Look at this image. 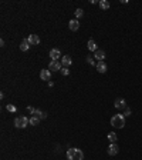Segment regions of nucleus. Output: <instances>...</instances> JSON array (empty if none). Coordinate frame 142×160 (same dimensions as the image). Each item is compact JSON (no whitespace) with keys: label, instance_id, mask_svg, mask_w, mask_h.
<instances>
[{"label":"nucleus","instance_id":"1","mask_svg":"<svg viewBox=\"0 0 142 160\" xmlns=\"http://www.w3.org/2000/svg\"><path fill=\"white\" fill-rule=\"evenodd\" d=\"M67 159L68 160H82L84 159V153L81 149L77 147H71L67 150Z\"/></svg>","mask_w":142,"mask_h":160},{"label":"nucleus","instance_id":"2","mask_svg":"<svg viewBox=\"0 0 142 160\" xmlns=\"http://www.w3.org/2000/svg\"><path fill=\"white\" fill-rule=\"evenodd\" d=\"M111 126L117 129H122L125 126V116L124 115H114L111 117Z\"/></svg>","mask_w":142,"mask_h":160},{"label":"nucleus","instance_id":"3","mask_svg":"<svg viewBox=\"0 0 142 160\" xmlns=\"http://www.w3.org/2000/svg\"><path fill=\"white\" fill-rule=\"evenodd\" d=\"M30 124V119L26 117V116H20V117H16L14 119V126L19 127V129H24Z\"/></svg>","mask_w":142,"mask_h":160},{"label":"nucleus","instance_id":"4","mask_svg":"<svg viewBox=\"0 0 142 160\" xmlns=\"http://www.w3.org/2000/svg\"><path fill=\"white\" fill-rule=\"evenodd\" d=\"M61 69H63V64L58 60H51L50 64H48V70L50 72H57V70H61Z\"/></svg>","mask_w":142,"mask_h":160},{"label":"nucleus","instance_id":"5","mask_svg":"<svg viewBox=\"0 0 142 160\" xmlns=\"http://www.w3.org/2000/svg\"><path fill=\"white\" fill-rule=\"evenodd\" d=\"M107 152H108L109 156H115V155H118V152H119V146H118L117 143H109Z\"/></svg>","mask_w":142,"mask_h":160},{"label":"nucleus","instance_id":"6","mask_svg":"<svg viewBox=\"0 0 142 160\" xmlns=\"http://www.w3.org/2000/svg\"><path fill=\"white\" fill-rule=\"evenodd\" d=\"M94 59L98 60V62H104V59H105V52L101 50V49H98V50L95 52V54H94Z\"/></svg>","mask_w":142,"mask_h":160},{"label":"nucleus","instance_id":"7","mask_svg":"<svg viewBox=\"0 0 142 160\" xmlns=\"http://www.w3.org/2000/svg\"><path fill=\"white\" fill-rule=\"evenodd\" d=\"M50 57H51V60H58L61 57V52L58 49H53V50H50Z\"/></svg>","mask_w":142,"mask_h":160},{"label":"nucleus","instance_id":"8","mask_svg":"<svg viewBox=\"0 0 142 160\" xmlns=\"http://www.w3.org/2000/svg\"><path fill=\"white\" fill-rule=\"evenodd\" d=\"M68 27H70V30H72V32H77V30L80 29V23H78V20H77V19L70 20V22H68Z\"/></svg>","mask_w":142,"mask_h":160},{"label":"nucleus","instance_id":"9","mask_svg":"<svg viewBox=\"0 0 142 160\" xmlns=\"http://www.w3.org/2000/svg\"><path fill=\"white\" fill-rule=\"evenodd\" d=\"M40 77H41V80H50L51 79V72L48 69H44L40 72Z\"/></svg>","mask_w":142,"mask_h":160},{"label":"nucleus","instance_id":"10","mask_svg":"<svg viewBox=\"0 0 142 160\" xmlns=\"http://www.w3.org/2000/svg\"><path fill=\"white\" fill-rule=\"evenodd\" d=\"M71 63H72L71 56L66 54V56H63V57H61V64H63L64 67H68V66H71Z\"/></svg>","mask_w":142,"mask_h":160},{"label":"nucleus","instance_id":"11","mask_svg":"<svg viewBox=\"0 0 142 160\" xmlns=\"http://www.w3.org/2000/svg\"><path fill=\"white\" fill-rule=\"evenodd\" d=\"M115 109H118V110H121V109H124L125 106H127V103H125V100L124 99H117L115 100Z\"/></svg>","mask_w":142,"mask_h":160},{"label":"nucleus","instance_id":"12","mask_svg":"<svg viewBox=\"0 0 142 160\" xmlns=\"http://www.w3.org/2000/svg\"><path fill=\"white\" fill-rule=\"evenodd\" d=\"M95 67H97V70H98L100 73H105V72H107V69H108V66H107V64L104 63V62H98Z\"/></svg>","mask_w":142,"mask_h":160},{"label":"nucleus","instance_id":"13","mask_svg":"<svg viewBox=\"0 0 142 160\" xmlns=\"http://www.w3.org/2000/svg\"><path fill=\"white\" fill-rule=\"evenodd\" d=\"M27 40H29L30 46H31V44H38V43H40V37H38L37 35H30V36L27 37Z\"/></svg>","mask_w":142,"mask_h":160},{"label":"nucleus","instance_id":"14","mask_svg":"<svg viewBox=\"0 0 142 160\" xmlns=\"http://www.w3.org/2000/svg\"><path fill=\"white\" fill-rule=\"evenodd\" d=\"M87 47H88V50H91V52H97L98 49H97V43L94 41V40L91 39V40H88V43H87Z\"/></svg>","mask_w":142,"mask_h":160},{"label":"nucleus","instance_id":"15","mask_svg":"<svg viewBox=\"0 0 142 160\" xmlns=\"http://www.w3.org/2000/svg\"><path fill=\"white\" fill-rule=\"evenodd\" d=\"M29 49H30V43H29L27 39H24L21 41V44H20V50H21V52H27Z\"/></svg>","mask_w":142,"mask_h":160},{"label":"nucleus","instance_id":"16","mask_svg":"<svg viewBox=\"0 0 142 160\" xmlns=\"http://www.w3.org/2000/svg\"><path fill=\"white\" fill-rule=\"evenodd\" d=\"M108 140H109V143H115L117 142V139H118V136H117V133H114V132H111V133H108Z\"/></svg>","mask_w":142,"mask_h":160},{"label":"nucleus","instance_id":"17","mask_svg":"<svg viewBox=\"0 0 142 160\" xmlns=\"http://www.w3.org/2000/svg\"><path fill=\"white\" fill-rule=\"evenodd\" d=\"M34 116H36V117H38L40 120H43V119H46V117H47V113H43L41 110H37V109H36Z\"/></svg>","mask_w":142,"mask_h":160},{"label":"nucleus","instance_id":"18","mask_svg":"<svg viewBox=\"0 0 142 160\" xmlns=\"http://www.w3.org/2000/svg\"><path fill=\"white\" fill-rule=\"evenodd\" d=\"M100 7L102 10H107V9H109V3L107 0H100Z\"/></svg>","mask_w":142,"mask_h":160},{"label":"nucleus","instance_id":"19","mask_svg":"<svg viewBox=\"0 0 142 160\" xmlns=\"http://www.w3.org/2000/svg\"><path fill=\"white\" fill-rule=\"evenodd\" d=\"M38 123H40V119H38V117H36V116H31V117H30V124H31V126H37Z\"/></svg>","mask_w":142,"mask_h":160},{"label":"nucleus","instance_id":"20","mask_svg":"<svg viewBox=\"0 0 142 160\" xmlns=\"http://www.w3.org/2000/svg\"><path fill=\"white\" fill-rule=\"evenodd\" d=\"M74 13H75V17H77V19H78V17H82V16H84V10H82V9H77V10H75Z\"/></svg>","mask_w":142,"mask_h":160},{"label":"nucleus","instance_id":"21","mask_svg":"<svg viewBox=\"0 0 142 160\" xmlns=\"http://www.w3.org/2000/svg\"><path fill=\"white\" fill-rule=\"evenodd\" d=\"M6 109H7L9 112H13V113L17 110V109H16V106H13V104H7V106H6Z\"/></svg>","mask_w":142,"mask_h":160},{"label":"nucleus","instance_id":"22","mask_svg":"<svg viewBox=\"0 0 142 160\" xmlns=\"http://www.w3.org/2000/svg\"><path fill=\"white\" fill-rule=\"evenodd\" d=\"M87 63H88V64H91V66H94V64H95L94 59H92V57H90V56L87 57ZM95 66H97V64H95Z\"/></svg>","mask_w":142,"mask_h":160},{"label":"nucleus","instance_id":"23","mask_svg":"<svg viewBox=\"0 0 142 160\" xmlns=\"http://www.w3.org/2000/svg\"><path fill=\"white\" fill-rule=\"evenodd\" d=\"M61 73H63V76H68V75H70V70H68L67 67H63V69H61Z\"/></svg>","mask_w":142,"mask_h":160},{"label":"nucleus","instance_id":"24","mask_svg":"<svg viewBox=\"0 0 142 160\" xmlns=\"http://www.w3.org/2000/svg\"><path fill=\"white\" fill-rule=\"evenodd\" d=\"M27 110H29L31 115H34V112H36V109H34V107H31V106H29V107H27Z\"/></svg>","mask_w":142,"mask_h":160},{"label":"nucleus","instance_id":"25","mask_svg":"<svg viewBox=\"0 0 142 160\" xmlns=\"http://www.w3.org/2000/svg\"><path fill=\"white\" fill-rule=\"evenodd\" d=\"M125 116H131V110H129V109L125 110Z\"/></svg>","mask_w":142,"mask_h":160}]
</instances>
